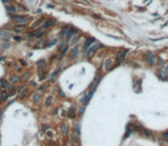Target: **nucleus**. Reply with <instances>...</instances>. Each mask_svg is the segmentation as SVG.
I'll return each mask as SVG.
<instances>
[{
	"label": "nucleus",
	"mask_w": 168,
	"mask_h": 146,
	"mask_svg": "<svg viewBox=\"0 0 168 146\" xmlns=\"http://www.w3.org/2000/svg\"><path fill=\"white\" fill-rule=\"evenodd\" d=\"M10 17L16 22V24H26V23H29L31 21L30 17H25V16H22V15H16V14H12Z\"/></svg>",
	"instance_id": "f257e3e1"
},
{
	"label": "nucleus",
	"mask_w": 168,
	"mask_h": 146,
	"mask_svg": "<svg viewBox=\"0 0 168 146\" xmlns=\"http://www.w3.org/2000/svg\"><path fill=\"white\" fill-rule=\"evenodd\" d=\"M99 48H102V45H101V43H93L91 47H89V49L86 52V57H87V58L91 57L93 54H95V53L97 52Z\"/></svg>",
	"instance_id": "f03ea898"
},
{
	"label": "nucleus",
	"mask_w": 168,
	"mask_h": 146,
	"mask_svg": "<svg viewBox=\"0 0 168 146\" xmlns=\"http://www.w3.org/2000/svg\"><path fill=\"white\" fill-rule=\"evenodd\" d=\"M45 35V31L41 30V29H37V30H33L32 32L30 33V37L31 38H41V37H43Z\"/></svg>",
	"instance_id": "7ed1b4c3"
},
{
	"label": "nucleus",
	"mask_w": 168,
	"mask_h": 146,
	"mask_svg": "<svg viewBox=\"0 0 168 146\" xmlns=\"http://www.w3.org/2000/svg\"><path fill=\"white\" fill-rule=\"evenodd\" d=\"M55 23H56V20H55V18H49V20H47V21H45V23H43V24L40 26L39 29H41V30L48 29V27H50V26L54 25Z\"/></svg>",
	"instance_id": "20e7f679"
},
{
	"label": "nucleus",
	"mask_w": 168,
	"mask_h": 146,
	"mask_svg": "<svg viewBox=\"0 0 168 146\" xmlns=\"http://www.w3.org/2000/svg\"><path fill=\"white\" fill-rule=\"evenodd\" d=\"M6 89H7V88H5V87L1 88V91H0V102H6V100L8 99L9 95H8V93L6 91Z\"/></svg>",
	"instance_id": "39448f33"
},
{
	"label": "nucleus",
	"mask_w": 168,
	"mask_h": 146,
	"mask_svg": "<svg viewBox=\"0 0 168 146\" xmlns=\"http://www.w3.org/2000/svg\"><path fill=\"white\" fill-rule=\"evenodd\" d=\"M45 21H46V20H45V17H39L37 21L32 23L31 27H32V29H35V27H40V26H41L43 23H45Z\"/></svg>",
	"instance_id": "423d86ee"
},
{
	"label": "nucleus",
	"mask_w": 168,
	"mask_h": 146,
	"mask_svg": "<svg viewBox=\"0 0 168 146\" xmlns=\"http://www.w3.org/2000/svg\"><path fill=\"white\" fill-rule=\"evenodd\" d=\"M94 42H95V39L94 38H88L86 41H85V43H84L82 49H84V50H88V49H89V47H91V46Z\"/></svg>",
	"instance_id": "0eeeda50"
},
{
	"label": "nucleus",
	"mask_w": 168,
	"mask_h": 146,
	"mask_svg": "<svg viewBox=\"0 0 168 146\" xmlns=\"http://www.w3.org/2000/svg\"><path fill=\"white\" fill-rule=\"evenodd\" d=\"M53 103H54V96H53V95H49V96H47V97H46V99H45V102H43V104H45V106H46V107L52 106Z\"/></svg>",
	"instance_id": "6e6552de"
},
{
	"label": "nucleus",
	"mask_w": 168,
	"mask_h": 146,
	"mask_svg": "<svg viewBox=\"0 0 168 146\" xmlns=\"http://www.w3.org/2000/svg\"><path fill=\"white\" fill-rule=\"evenodd\" d=\"M145 60H147L150 65H153L154 64V55H153L152 53H147V55H145Z\"/></svg>",
	"instance_id": "1a4fd4ad"
},
{
	"label": "nucleus",
	"mask_w": 168,
	"mask_h": 146,
	"mask_svg": "<svg viewBox=\"0 0 168 146\" xmlns=\"http://www.w3.org/2000/svg\"><path fill=\"white\" fill-rule=\"evenodd\" d=\"M112 66H113V60H112V58H108V60H105V64H104L105 71H110L112 69Z\"/></svg>",
	"instance_id": "9d476101"
},
{
	"label": "nucleus",
	"mask_w": 168,
	"mask_h": 146,
	"mask_svg": "<svg viewBox=\"0 0 168 146\" xmlns=\"http://www.w3.org/2000/svg\"><path fill=\"white\" fill-rule=\"evenodd\" d=\"M60 130H61V133L63 135V136H68L69 135V127L66 125H62L60 127Z\"/></svg>",
	"instance_id": "9b49d317"
},
{
	"label": "nucleus",
	"mask_w": 168,
	"mask_h": 146,
	"mask_svg": "<svg viewBox=\"0 0 168 146\" xmlns=\"http://www.w3.org/2000/svg\"><path fill=\"white\" fill-rule=\"evenodd\" d=\"M78 53H79V49H78V47L73 48L71 52H70V60H74V58H77V56H78Z\"/></svg>",
	"instance_id": "f8f14e48"
},
{
	"label": "nucleus",
	"mask_w": 168,
	"mask_h": 146,
	"mask_svg": "<svg viewBox=\"0 0 168 146\" xmlns=\"http://www.w3.org/2000/svg\"><path fill=\"white\" fill-rule=\"evenodd\" d=\"M20 81H21V78L18 77V75H16V74H13V75L10 77V79H9V82L13 83V85H16V83H18Z\"/></svg>",
	"instance_id": "ddd939ff"
},
{
	"label": "nucleus",
	"mask_w": 168,
	"mask_h": 146,
	"mask_svg": "<svg viewBox=\"0 0 168 146\" xmlns=\"http://www.w3.org/2000/svg\"><path fill=\"white\" fill-rule=\"evenodd\" d=\"M26 95H28V88H24V87H22L21 90L18 91V98L23 99L24 97H25Z\"/></svg>",
	"instance_id": "4468645a"
},
{
	"label": "nucleus",
	"mask_w": 168,
	"mask_h": 146,
	"mask_svg": "<svg viewBox=\"0 0 168 146\" xmlns=\"http://www.w3.org/2000/svg\"><path fill=\"white\" fill-rule=\"evenodd\" d=\"M6 9L8 10L9 13H14V14L16 13V12H17V7L13 6L12 4H7V5H6Z\"/></svg>",
	"instance_id": "2eb2a0df"
},
{
	"label": "nucleus",
	"mask_w": 168,
	"mask_h": 146,
	"mask_svg": "<svg viewBox=\"0 0 168 146\" xmlns=\"http://www.w3.org/2000/svg\"><path fill=\"white\" fill-rule=\"evenodd\" d=\"M32 100L35 102V103H38L41 100V94H40V91L39 93H35L33 96H32Z\"/></svg>",
	"instance_id": "dca6fc26"
},
{
	"label": "nucleus",
	"mask_w": 168,
	"mask_h": 146,
	"mask_svg": "<svg viewBox=\"0 0 168 146\" xmlns=\"http://www.w3.org/2000/svg\"><path fill=\"white\" fill-rule=\"evenodd\" d=\"M76 34H77V30H74V29H70L69 33L66 34V40H70V39H72Z\"/></svg>",
	"instance_id": "f3484780"
},
{
	"label": "nucleus",
	"mask_w": 168,
	"mask_h": 146,
	"mask_svg": "<svg viewBox=\"0 0 168 146\" xmlns=\"http://www.w3.org/2000/svg\"><path fill=\"white\" fill-rule=\"evenodd\" d=\"M78 136H79L78 133H72V135H71V137H70V140L73 143V144L78 143V142H79V137H78Z\"/></svg>",
	"instance_id": "a211bd4d"
},
{
	"label": "nucleus",
	"mask_w": 168,
	"mask_h": 146,
	"mask_svg": "<svg viewBox=\"0 0 168 146\" xmlns=\"http://www.w3.org/2000/svg\"><path fill=\"white\" fill-rule=\"evenodd\" d=\"M80 38H81V37H80V35L79 34H76L73 37V38H72V40H71V42H70V45H71V46H74V45H76V43L78 42V41H79V40H80Z\"/></svg>",
	"instance_id": "6ab92c4d"
},
{
	"label": "nucleus",
	"mask_w": 168,
	"mask_h": 146,
	"mask_svg": "<svg viewBox=\"0 0 168 146\" xmlns=\"http://www.w3.org/2000/svg\"><path fill=\"white\" fill-rule=\"evenodd\" d=\"M68 115H69L71 119H74V116H76V108H74V107H70L69 112H68Z\"/></svg>",
	"instance_id": "aec40b11"
},
{
	"label": "nucleus",
	"mask_w": 168,
	"mask_h": 146,
	"mask_svg": "<svg viewBox=\"0 0 168 146\" xmlns=\"http://www.w3.org/2000/svg\"><path fill=\"white\" fill-rule=\"evenodd\" d=\"M69 31H70V27H69V26H65L64 29L62 30V32H61V37H63V38H66V34L69 33Z\"/></svg>",
	"instance_id": "412c9836"
},
{
	"label": "nucleus",
	"mask_w": 168,
	"mask_h": 146,
	"mask_svg": "<svg viewBox=\"0 0 168 146\" xmlns=\"http://www.w3.org/2000/svg\"><path fill=\"white\" fill-rule=\"evenodd\" d=\"M29 77H30V73H29V72L23 73V75H22V77H21V81H22V82L26 81V80L29 79Z\"/></svg>",
	"instance_id": "4be33fe9"
},
{
	"label": "nucleus",
	"mask_w": 168,
	"mask_h": 146,
	"mask_svg": "<svg viewBox=\"0 0 168 146\" xmlns=\"http://www.w3.org/2000/svg\"><path fill=\"white\" fill-rule=\"evenodd\" d=\"M158 75H159L160 79H167V78H168L167 72H162V71H160V72L158 73Z\"/></svg>",
	"instance_id": "5701e85b"
},
{
	"label": "nucleus",
	"mask_w": 168,
	"mask_h": 146,
	"mask_svg": "<svg viewBox=\"0 0 168 146\" xmlns=\"http://www.w3.org/2000/svg\"><path fill=\"white\" fill-rule=\"evenodd\" d=\"M46 133H47V137L48 138H54V137H55V131H54V130H50V129H49Z\"/></svg>",
	"instance_id": "b1692460"
},
{
	"label": "nucleus",
	"mask_w": 168,
	"mask_h": 146,
	"mask_svg": "<svg viewBox=\"0 0 168 146\" xmlns=\"http://www.w3.org/2000/svg\"><path fill=\"white\" fill-rule=\"evenodd\" d=\"M17 10H20V12H28V8L25 6H23V5H17Z\"/></svg>",
	"instance_id": "393cba45"
},
{
	"label": "nucleus",
	"mask_w": 168,
	"mask_h": 146,
	"mask_svg": "<svg viewBox=\"0 0 168 146\" xmlns=\"http://www.w3.org/2000/svg\"><path fill=\"white\" fill-rule=\"evenodd\" d=\"M66 46H68V45H66L65 42L60 43V46H58V50H60V52H63V50H64L65 48H66Z\"/></svg>",
	"instance_id": "a878e982"
},
{
	"label": "nucleus",
	"mask_w": 168,
	"mask_h": 146,
	"mask_svg": "<svg viewBox=\"0 0 168 146\" xmlns=\"http://www.w3.org/2000/svg\"><path fill=\"white\" fill-rule=\"evenodd\" d=\"M0 34L2 35L4 38H6V37L8 38L9 35H10V34H9V33H8V32H7V31H0Z\"/></svg>",
	"instance_id": "bb28decb"
},
{
	"label": "nucleus",
	"mask_w": 168,
	"mask_h": 146,
	"mask_svg": "<svg viewBox=\"0 0 168 146\" xmlns=\"http://www.w3.org/2000/svg\"><path fill=\"white\" fill-rule=\"evenodd\" d=\"M47 89V85H41V86L39 87V91L41 93V91H45Z\"/></svg>",
	"instance_id": "cd10ccee"
},
{
	"label": "nucleus",
	"mask_w": 168,
	"mask_h": 146,
	"mask_svg": "<svg viewBox=\"0 0 168 146\" xmlns=\"http://www.w3.org/2000/svg\"><path fill=\"white\" fill-rule=\"evenodd\" d=\"M29 85H30L31 87H35L37 86V82H35V80H30V81H29Z\"/></svg>",
	"instance_id": "c85d7f7f"
},
{
	"label": "nucleus",
	"mask_w": 168,
	"mask_h": 146,
	"mask_svg": "<svg viewBox=\"0 0 168 146\" xmlns=\"http://www.w3.org/2000/svg\"><path fill=\"white\" fill-rule=\"evenodd\" d=\"M20 63H21V65H22V66H28V63H26L25 60H20Z\"/></svg>",
	"instance_id": "c756f323"
},
{
	"label": "nucleus",
	"mask_w": 168,
	"mask_h": 146,
	"mask_svg": "<svg viewBox=\"0 0 168 146\" xmlns=\"http://www.w3.org/2000/svg\"><path fill=\"white\" fill-rule=\"evenodd\" d=\"M14 40H15V41H22V40H23V38H21V37H14Z\"/></svg>",
	"instance_id": "7c9ffc66"
},
{
	"label": "nucleus",
	"mask_w": 168,
	"mask_h": 146,
	"mask_svg": "<svg viewBox=\"0 0 168 146\" xmlns=\"http://www.w3.org/2000/svg\"><path fill=\"white\" fill-rule=\"evenodd\" d=\"M45 46V45H46V40H41V41H40V42L38 43V45H37V46Z\"/></svg>",
	"instance_id": "2f4dec72"
},
{
	"label": "nucleus",
	"mask_w": 168,
	"mask_h": 146,
	"mask_svg": "<svg viewBox=\"0 0 168 146\" xmlns=\"http://www.w3.org/2000/svg\"><path fill=\"white\" fill-rule=\"evenodd\" d=\"M162 138H164V139H167V140H168V131H167V133H162Z\"/></svg>",
	"instance_id": "473e14b6"
},
{
	"label": "nucleus",
	"mask_w": 168,
	"mask_h": 146,
	"mask_svg": "<svg viewBox=\"0 0 168 146\" xmlns=\"http://www.w3.org/2000/svg\"><path fill=\"white\" fill-rule=\"evenodd\" d=\"M14 69H15V70H16V71H21V67H20V66H18V65L17 64H16V65H14Z\"/></svg>",
	"instance_id": "72a5a7b5"
},
{
	"label": "nucleus",
	"mask_w": 168,
	"mask_h": 146,
	"mask_svg": "<svg viewBox=\"0 0 168 146\" xmlns=\"http://www.w3.org/2000/svg\"><path fill=\"white\" fill-rule=\"evenodd\" d=\"M58 94H60L61 97H65V94H64V93H63L62 90H58Z\"/></svg>",
	"instance_id": "f704fd0d"
},
{
	"label": "nucleus",
	"mask_w": 168,
	"mask_h": 146,
	"mask_svg": "<svg viewBox=\"0 0 168 146\" xmlns=\"http://www.w3.org/2000/svg\"><path fill=\"white\" fill-rule=\"evenodd\" d=\"M42 130H45V131H48V130H49V127H48V126H43Z\"/></svg>",
	"instance_id": "c9c22d12"
},
{
	"label": "nucleus",
	"mask_w": 168,
	"mask_h": 146,
	"mask_svg": "<svg viewBox=\"0 0 168 146\" xmlns=\"http://www.w3.org/2000/svg\"><path fill=\"white\" fill-rule=\"evenodd\" d=\"M66 146H73V143H72L71 140H70V142L66 143Z\"/></svg>",
	"instance_id": "e433bc0d"
},
{
	"label": "nucleus",
	"mask_w": 168,
	"mask_h": 146,
	"mask_svg": "<svg viewBox=\"0 0 168 146\" xmlns=\"http://www.w3.org/2000/svg\"><path fill=\"white\" fill-rule=\"evenodd\" d=\"M46 77H47V74H46V73H45V74H41V75H40V79L42 80V79H45Z\"/></svg>",
	"instance_id": "4c0bfd02"
},
{
	"label": "nucleus",
	"mask_w": 168,
	"mask_h": 146,
	"mask_svg": "<svg viewBox=\"0 0 168 146\" xmlns=\"http://www.w3.org/2000/svg\"><path fill=\"white\" fill-rule=\"evenodd\" d=\"M49 146H56V143H49Z\"/></svg>",
	"instance_id": "58836bf2"
},
{
	"label": "nucleus",
	"mask_w": 168,
	"mask_h": 146,
	"mask_svg": "<svg viewBox=\"0 0 168 146\" xmlns=\"http://www.w3.org/2000/svg\"><path fill=\"white\" fill-rule=\"evenodd\" d=\"M53 114H54V115H55V114H57V108H55V110H54V112H53Z\"/></svg>",
	"instance_id": "ea45409f"
},
{
	"label": "nucleus",
	"mask_w": 168,
	"mask_h": 146,
	"mask_svg": "<svg viewBox=\"0 0 168 146\" xmlns=\"http://www.w3.org/2000/svg\"><path fill=\"white\" fill-rule=\"evenodd\" d=\"M166 72L168 73V66H167V67H166Z\"/></svg>",
	"instance_id": "a19ab883"
}]
</instances>
